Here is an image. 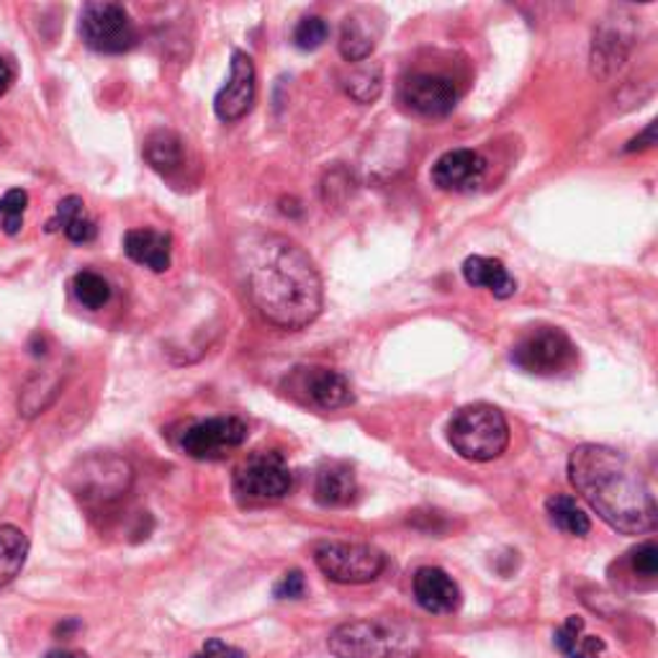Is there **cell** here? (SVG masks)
Segmentation results:
<instances>
[{
  "instance_id": "obj_30",
  "label": "cell",
  "mask_w": 658,
  "mask_h": 658,
  "mask_svg": "<svg viewBox=\"0 0 658 658\" xmlns=\"http://www.w3.org/2000/svg\"><path fill=\"white\" fill-rule=\"evenodd\" d=\"M631 563H633V571L638 576H646V578H654L658 574V548L656 543H643L633 551L631 555Z\"/></svg>"
},
{
  "instance_id": "obj_23",
  "label": "cell",
  "mask_w": 658,
  "mask_h": 658,
  "mask_svg": "<svg viewBox=\"0 0 658 658\" xmlns=\"http://www.w3.org/2000/svg\"><path fill=\"white\" fill-rule=\"evenodd\" d=\"M546 512L561 533L574 535V538H584V535H589L591 530L589 515L571 494H553L546 502Z\"/></svg>"
},
{
  "instance_id": "obj_37",
  "label": "cell",
  "mask_w": 658,
  "mask_h": 658,
  "mask_svg": "<svg viewBox=\"0 0 658 658\" xmlns=\"http://www.w3.org/2000/svg\"><path fill=\"white\" fill-rule=\"evenodd\" d=\"M45 658H91L88 654H83V650H68V648H55L49 650Z\"/></svg>"
},
{
  "instance_id": "obj_18",
  "label": "cell",
  "mask_w": 658,
  "mask_h": 658,
  "mask_svg": "<svg viewBox=\"0 0 658 658\" xmlns=\"http://www.w3.org/2000/svg\"><path fill=\"white\" fill-rule=\"evenodd\" d=\"M463 278L468 286L487 288L497 296V299H510L517 291V280L510 276V271L504 267L502 260L487 258V255H471L463 263Z\"/></svg>"
},
{
  "instance_id": "obj_17",
  "label": "cell",
  "mask_w": 658,
  "mask_h": 658,
  "mask_svg": "<svg viewBox=\"0 0 658 658\" xmlns=\"http://www.w3.org/2000/svg\"><path fill=\"white\" fill-rule=\"evenodd\" d=\"M314 499L322 507H350L358 499V479L345 463H327L320 468L314 481Z\"/></svg>"
},
{
  "instance_id": "obj_35",
  "label": "cell",
  "mask_w": 658,
  "mask_h": 658,
  "mask_svg": "<svg viewBox=\"0 0 658 658\" xmlns=\"http://www.w3.org/2000/svg\"><path fill=\"white\" fill-rule=\"evenodd\" d=\"M13 81H16V70L11 68L9 60H3V57H0V98L9 93Z\"/></svg>"
},
{
  "instance_id": "obj_31",
  "label": "cell",
  "mask_w": 658,
  "mask_h": 658,
  "mask_svg": "<svg viewBox=\"0 0 658 658\" xmlns=\"http://www.w3.org/2000/svg\"><path fill=\"white\" fill-rule=\"evenodd\" d=\"M273 595H276V599H301L307 595V578H303L299 569L286 571L280 576V582L273 587Z\"/></svg>"
},
{
  "instance_id": "obj_34",
  "label": "cell",
  "mask_w": 658,
  "mask_h": 658,
  "mask_svg": "<svg viewBox=\"0 0 658 658\" xmlns=\"http://www.w3.org/2000/svg\"><path fill=\"white\" fill-rule=\"evenodd\" d=\"M654 144H656V124H654V121H650V124L646 127V132H643L641 136H635V140L625 147V152L648 149V147H654Z\"/></svg>"
},
{
  "instance_id": "obj_4",
  "label": "cell",
  "mask_w": 658,
  "mask_h": 658,
  "mask_svg": "<svg viewBox=\"0 0 658 658\" xmlns=\"http://www.w3.org/2000/svg\"><path fill=\"white\" fill-rule=\"evenodd\" d=\"M447 443L466 460H497L510 445V424L491 404H468L447 422Z\"/></svg>"
},
{
  "instance_id": "obj_24",
  "label": "cell",
  "mask_w": 658,
  "mask_h": 658,
  "mask_svg": "<svg viewBox=\"0 0 658 658\" xmlns=\"http://www.w3.org/2000/svg\"><path fill=\"white\" fill-rule=\"evenodd\" d=\"M57 394H60V379L49 373H36L26 381V386L21 388L19 411L24 417L41 415V411L57 399Z\"/></svg>"
},
{
  "instance_id": "obj_25",
  "label": "cell",
  "mask_w": 658,
  "mask_h": 658,
  "mask_svg": "<svg viewBox=\"0 0 658 658\" xmlns=\"http://www.w3.org/2000/svg\"><path fill=\"white\" fill-rule=\"evenodd\" d=\"M72 294H75L77 303H83L85 309L96 312V309L106 307L108 299H111V284H108L100 273L81 271L72 278Z\"/></svg>"
},
{
  "instance_id": "obj_1",
  "label": "cell",
  "mask_w": 658,
  "mask_h": 658,
  "mask_svg": "<svg viewBox=\"0 0 658 658\" xmlns=\"http://www.w3.org/2000/svg\"><path fill=\"white\" fill-rule=\"evenodd\" d=\"M242 252L248 296L267 324L294 332L322 314V276L301 244L284 235H258Z\"/></svg>"
},
{
  "instance_id": "obj_2",
  "label": "cell",
  "mask_w": 658,
  "mask_h": 658,
  "mask_svg": "<svg viewBox=\"0 0 658 658\" xmlns=\"http://www.w3.org/2000/svg\"><path fill=\"white\" fill-rule=\"evenodd\" d=\"M569 481L597 517L623 535H646L658 525L654 491L623 453L578 445L569 458Z\"/></svg>"
},
{
  "instance_id": "obj_16",
  "label": "cell",
  "mask_w": 658,
  "mask_h": 658,
  "mask_svg": "<svg viewBox=\"0 0 658 658\" xmlns=\"http://www.w3.org/2000/svg\"><path fill=\"white\" fill-rule=\"evenodd\" d=\"M124 252L134 263L165 273L172 263V237L149 227L129 229L124 235Z\"/></svg>"
},
{
  "instance_id": "obj_29",
  "label": "cell",
  "mask_w": 658,
  "mask_h": 658,
  "mask_svg": "<svg viewBox=\"0 0 658 658\" xmlns=\"http://www.w3.org/2000/svg\"><path fill=\"white\" fill-rule=\"evenodd\" d=\"M582 631H584V620L578 618V614H571L566 623H563L559 627V631H555V635H553L555 648H559L563 656H569L571 650L576 648L578 638H582Z\"/></svg>"
},
{
  "instance_id": "obj_8",
  "label": "cell",
  "mask_w": 658,
  "mask_h": 658,
  "mask_svg": "<svg viewBox=\"0 0 658 658\" xmlns=\"http://www.w3.org/2000/svg\"><path fill=\"white\" fill-rule=\"evenodd\" d=\"M81 36L93 52L124 55L140 41V28L121 3H88L81 13Z\"/></svg>"
},
{
  "instance_id": "obj_21",
  "label": "cell",
  "mask_w": 658,
  "mask_h": 658,
  "mask_svg": "<svg viewBox=\"0 0 658 658\" xmlns=\"http://www.w3.org/2000/svg\"><path fill=\"white\" fill-rule=\"evenodd\" d=\"M144 160L163 176L183 165V140L172 129H157L144 140Z\"/></svg>"
},
{
  "instance_id": "obj_12",
  "label": "cell",
  "mask_w": 658,
  "mask_h": 658,
  "mask_svg": "<svg viewBox=\"0 0 658 658\" xmlns=\"http://www.w3.org/2000/svg\"><path fill=\"white\" fill-rule=\"evenodd\" d=\"M458 98L460 91L453 77L438 72H415L402 85V100L419 116H447Z\"/></svg>"
},
{
  "instance_id": "obj_28",
  "label": "cell",
  "mask_w": 658,
  "mask_h": 658,
  "mask_svg": "<svg viewBox=\"0 0 658 658\" xmlns=\"http://www.w3.org/2000/svg\"><path fill=\"white\" fill-rule=\"evenodd\" d=\"M330 36V24L322 16H307L301 19L294 28V45L303 49V52H314L320 49Z\"/></svg>"
},
{
  "instance_id": "obj_27",
  "label": "cell",
  "mask_w": 658,
  "mask_h": 658,
  "mask_svg": "<svg viewBox=\"0 0 658 658\" xmlns=\"http://www.w3.org/2000/svg\"><path fill=\"white\" fill-rule=\"evenodd\" d=\"M28 206V193L24 188H11L3 199H0V229L5 235H19L24 227V216Z\"/></svg>"
},
{
  "instance_id": "obj_26",
  "label": "cell",
  "mask_w": 658,
  "mask_h": 658,
  "mask_svg": "<svg viewBox=\"0 0 658 658\" xmlns=\"http://www.w3.org/2000/svg\"><path fill=\"white\" fill-rule=\"evenodd\" d=\"M381 88H383V75L379 64H360V68L352 70L350 77L345 81L347 96L363 106L373 104V100L381 96Z\"/></svg>"
},
{
  "instance_id": "obj_20",
  "label": "cell",
  "mask_w": 658,
  "mask_h": 658,
  "mask_svg": "<svg viewBox=\"0 0 658 658\" xmlns=\"http://www.w3.org/2000/svg\"><path fill=\"white\" fill-rule=\"evenodd\" d=\"M375 39H379V32H375V24L371 19L360 16V13L347 16L343 34H339V55L347 62H366L373 55Z\"/></svg>"
},
{
  "instance_id": "obj_13",
  "label": "cell",
  "mask_w": 658,
  "mask_h": 658,
  "mask_svg": "<svg viewBox=\"0 0 658 658\" xmlns=\"http://www.w3.org/2000/svg\"><path fill=\"white\" fill-rule=\"evenodd\" d=\"M258 77H255V64L248 52H235L231 55V70L229 81L224 88L216 93L214 98V111L224 124H235V121L244 119L250 113L252 104H255L258 93Z\"/></svg>"
},
{
  "instance_id": "obj_22",
  "label": "cell",
  "mask_w": 658,
  "mask_h": 658,
  "mask_svg": "<svg viewBox=\"0 0 658 658\" xmlns=\"http://www.w3.org/2000/svg\"><path fill=\"white\" fill-rule=\"evenodd\" d=\"M28 538L19 527L0 525V589L9 587L26 566Z\"/></svg>"
},
{
  "instance_id": "obj_6",
  "label": "cell",
  "mask_w": 658,
  "mask_h": 658,
  "mask_svg": "<svg viewBox=\"0 0 658 658\" xmlns=\"http://www.w3.org/2000/svg\"><path fill=\"white\" fill-rule=\"evenodd\" d=\"M510 358L519 371L530 375H543V379H553V375L574 371L578 350L563 330L538 327L527 332V335L512 347Z\"/></svg>"
},
{
  "instance_id": "obj_36",
  "label": "cell",
  "mask_w": 658,
  "mask_h": 658,
  "mask_svg": "<svg viewBox=\"0 0 658 658\" xmlns=\"http://www.w3.org/2000/svg\"><path fill=\"white\" fill-rule=\"evenodd\" d=\"M81 627H83L81 620L68 618V620H62V623L55 627V633H57V635H62V638H72V635H75L77 631H81Z\"/></svg>"
},
{
  "instance_id": "obj_33",
  "label": "cell",
  "mask_w": 658,
  "mask_h": 658,
  "mask_svg": "<svg viewBox=\"0 0 658 658\" xmlns=\"http://www.w3.org/2000/svg\"><path fill=\"white\" fill-rule=\"evenodd\" d=\"M605 641L597 638V635H582L576 643V648L571 650L566 658H602L605 656Z\"/></svg>"
},
{
  "instance_id": "obj_32",
  "label": "cell",
  "mask_w": 658,
  "mask_h": 658,
  "mask_svg": "<svg viewBox=\"0 0 658 658\" xmlns=\"http://www.w3.org/2000/svg\"><path fill=\"white\" fill-rule=\"evenodd\" d=\"M193 658H248V654L240 648L229 646V643H224L219 638H212L204 643V648H201Z\"/></svg>"
},
{
  "instance_id": "obj_3",
  "label": "cell",
  "mask_w": 658,
  "mask_h": 658,
  "mask_svg": "<svg viewBox=\"0 0 658 658\" xmlns=\"http://www.w3.org/2000/svg\"><path fill=\"white\" fill-rule=\"evenodd\" d=\"M424 635L415 623L396 618H363L337 625L327 648L335 658H417Z\"/></svg>"
},
{
  "instance_id": "obj_7",
  "label": "cell",
  "mask_w": 658,
  "mask_h": 658,
  "mask_svg": "<svg viewBox=\"0 0 658 658\" xmlns=\"http://www.w3.org/2000/svg\"><path fill=\"white\" fill-rule=\"evenodd\" d=\"M294 487V474L278 451L252 453L235 474V497L244 504L284 499Z\"/></svg>"
},
{
  "instance_id": "obj_5",
  "label": "cell",
  "mask_w": 658,
  "mask_h": 658,
  "mask_svg": "<svg viewBox=\"0 0 658 658\" xmlns=\"http://www.w3.org/2000/svg\"><path fill=\"white\" fill-rule=\"evenodd\" d=\"M134 481L132 466L119 455H88L70 471V489L88 507L119 502Z\"/></svg>"
},
{
  "instance_id": "obj_10",
  "label": "cell",
  "mask_w": 658,
  "mask_h": 658,
  "mask_svg": "<svg viewBox=\"0 0 658 658\" xmlns=\"http://www.w3.org/2000/svg\"><path fill=\"white\" fill-rule=\"evenodd\" d=\"M284 388L294 402L320 411L345 409L356 402V392H352L350 381L335 371V368L324 366L294 368L284 381Z\"/></svg>"
},
{
  "instance_id": "obj_15",
  "label": "cell",
  "mask_w": 658,
  "mask_h": 658,
  "mask_svg": "<svg viewBox=\"0 0 658 658\" xmlns=\"http://www.w3.org/2000/svg\"><path fill=\"white\" fill-rule=\"evenodd\" d=\"M415 599L430 614H453L460 610L463 591L447 571L422 566L415 574Z\"/></svg>"
},
{
  "instance_id": "obj_14",
  "label": "cell",
  "mask_w": 658,
  "mask_h": 658,
  "mask_svg": "<svg viewBox=\"0 0 658 658\" xmlns=\"http://www.w3.org/2000/svg\"><path fill=\"white\" fill-rule=\"evenodd\" d=\"M487 157L476 149H451L432 165V183L445 193H468L481 186L487 176Z\"/></svg>"
},
{
  "instance_id": "obj_19",
  "label": "cell",
  "mask_w": 658,
  "mask_h": 658,
  "mask_svg": "<svg viewBox=\"0 0 658 658\" xmlns=\"http://www.w3.org/2000/svg\"><path fill=\"white\" fill-rule=\"evenodd\" d=\"M47 231H62L70 242L88 244L96 240L98 227L88 208H85V201L81 196H68L57 204L55 216L47 224Z\"/></svg>"
},
{
  "instance_id": "obj_11",
  "label": "cell",
  "mask_w": 658,
  "mask_h": 658,
  "mask_svg": "<svg viewBox=\"0 0 658 658\" xmlns=\"http://www.w3.org/2000/svg\"><path fill=\"white\" fill-rule=\"evenodd\" d=\"M244 440H248V424L240 417H212L191 424L180 438V447L196 460H219L242 447Z\"/></svg>"
},
{
  "instance_id": "obj_9",
  "label": "cell",
  "mask_w": 658,
  "mask_h": 658,
  "mask_svg": "<svg viewBox=\"0 0 658 658\" xmlns=\"http://www.w3.org/2000/svg\"><path fill=\"white\" fill-rule=\"evenodd\" d=\"M314 563L335 584L375 582L386 569V553L371 543H322L314 551Z\"/></svg>"
}]
</instances>
